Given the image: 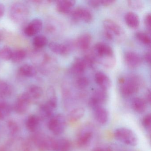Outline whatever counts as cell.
Masks as SVG:
<instances>
[{"label":"cell","mask_w":151,"mask_h":151,"mask_svg":"<svg viewBox=\"0 0 151 151\" xmlns=\"http://www.w3.org/2000/svg\"><path fill=\"white\" fill-rule=\"evenodd\" d=\"M19 73L21 76L24 77H33L37 74V70L32 65L24 64L22 65L19 69Z\"/></svg>","instance_id":"24"},{"label":"cell","mask_w":151,"mask_h":151,"mask_svg":"<svg viewBox=\"0 0 151 151\" xmlns=\"http://www.w3.org/2000/svg\"><path fill=\"white\" fill-rule=\"evenodd\" d=\"M124 21L127 25L132 29L138 28L140 23L139 17L133 12H129L125 14Z\"/></svg>","instance_id":"19"},{"label":"cell","mask_w":151,"mask_h":151,"mask_svg":"<svg viewBox=\"0 0 151 151\" xmlns=\"http://www.w3.org/2000/svg\"><path fill=\"white\" fill-rule=\"evenodd\" d=\"M84 62L86 67L90 68H93L95 66L96 62L93 55L91 54L86 55L82 58Z\"/></svg>","instance_id":"37"},{"label":"cell","mask_w":151,"mask_h":151,"mask_svg":"<svg viewBox=\"0 0 151 151\" xmlns=\"http://www.w3.org/2000/svg\"><path fill=\"white\" fill-rule=\"evenodd\" d=\"M85 110L83 107H78L70 111L68 115V118L70 122H75L83 117Z\"/></svg>","instance_id":"25"},{"label":"cell","mask_w":151,"mask_h":151,"mask_svg":"<svg viewBox=\"0 0 151 151\" xmlns=\"http://www.w3.org/2000/svg\"><path fill=\"white\" fill-rule=\"evenodd\" d=\"M8 127L12 134H15L18 132L19 127L17 124L13 121H10L8 123Z\"/></svg>","instance_id":"39"},{"label":"cell","mask_w":151,"mask_h":151,"mask_svg":"<svg viewBox=\"0 0 151 151\" xmlns=\"http://www.w3.org/2000/svg\"><path fill=\"white\" fill-rule=\"evenodd\" d=\"M47 97L48 100L47 102L55 109L58 105V99L55 91L53 87H49L47 90Z\"/></svg>","instance_id":"31"},{"label":"cell","mask_w":151,"mask_h":151,"mask_svg":"<svg viewBox=\"0 0 151 151\" xmlns=\"http://www.w3.org/2000/svg\"><path fill=\"white\" fill-rule=\"evenodd\" d=\"M26 92L32 100L40 99L43 93V90L41 87L35 85H32L29 86Z\"/></svg>","instance_id":"27"},{"label":"cell","mask_w":151,"mask_h":151,"mask_svg":"<svg viewBox=\"0 0 151 151\" xmlns=\"http://www.w3.org/2000/svg\"><path fill=\"white\" fill-rule=\"evenodd\" d=\"M136 38L140 42L146 45L150 46L151 45V38L148 33L142 31L137 32L135 33Z\"/></svg>","instance_id":"33"},{"label":"cell","mask_w":151,"mask_h":151,"mask_svg":"<svg viewBox=\"0 0 151 151\" xmlns=\"http://www.w3.org/2000/svg\"><path fill=\"white\" fill-rule=\"evenodd\" d=\"M86 67L82 58H77L74 60L70 67L71 72L76 75H81L84 72Z\"/></svg>","instance_id":"21"},{"label":"cell","mask_w":151,"mask_h":151,"mask_svg":"<svg viewBox=\"0 0 151 151\" xmlns=\"http://www.w3.org/2000/svg\"><path fill=\"white\" fill-rule=\"evenodd\" d=\"M11 113V107L10 105L4 101L3 100L0 101V119H5Z\"/></svg>","instance_id":"30"},{"label":"cell","mask_w":151,"mask_h":151,"mask_svg":"<svg viewBox=\"0 0 151 151\" xmlns=\"http://www.w3.org/2000/svg\"><path fill=\"white\" fill-rule=\"evenodd\" d=\"M87 2L89 6L94 9L98 8L101 6L100 1L98 0H90L88 1Z\"/></svg>","instance_id":"41"},{"label":"cell","mask_w":151,"mask_h":151,"mask_svg":"<svg viewBox=\"0 0 151 151\" xmlns=\"http://www.w3.org/2000/svg\"><path fill=\"white\" fill-rule=\"evenodd\" d=\"M71 147V142L69 139L62 138L56 140L54 151H70Z\"/></svg>","instance_id":"26"},{"label":"cell","mask_w":151,"mask_h":151,"mask_svg":"<svg viewBox=\"0 0 151 151\" xmlns=\"http://www.w3.org/2000/svg\"><path fill=\"white\" fill-rule=\"evenodd\" d=\"M76 3V1L74 0H62L56 1V10L61 14H70Z\"/></svg>","instance_id":"16"},{"label":"cell","mask_w":151,"mask_h":151,"mask_svg":"<svg viewBox=\"0 0 151 151\" xmlns=\"http://www.w3.org/2000/svg\"><path fill=\"white\" fill-rule=\"evenodd\" d=\"M29 15V9L23 2H15L10 7V17L16 23L22 24L28 18Z\"/></svg>","instance_id":"5"},{"label":"cell","mask_w":151,"mask_h":151,"mask_svg":"<svg viewBox=\"0 0 151 151\" xmlns=\"http://www.w3.org/2000/svg\"><path fill=\"white\" fill-rule=\"evenodd\" d=\"M43 26V22L40 18H34L25 27L24 34L29 37L36 36L42 30Z\"/></svg>","instance_id":"12"},{"label":"cell","mask_w":151,"mask_h":151,"mask_svg":"<svg viewBox=\"0 0 151 151\" xmlns=\"http://www.w3.org/2000/svg\"><path fill=\"white\" fill-rule=\"evenodd\" d=\"M13 51L7 46L3 47L0 50V57L4 60L8 61L11 60Z\"/></svg>","instance_id":"34"},{"label":"cell","mask_w":151,"mask_h":151,"mask_svg":"<svg viewBox=\"0 0 151 151\" xmlns=\"http://www.w3.org/2000/svg\"><path fill=\"white\" fill-rule=\"evenodd\" d=\"M94 130L93 126L91 124H85L82 126L78 132L76 143L80 147L88 146L93 138Z\"/></svg>","instance_id":"6"},{"label":"cell","mask_w":151,"mask_h":151,"mask_svg":"<svg viewBox=\"0 0 151 151\" xmlns=\"http://www.w3.org/2000/svg\"><path fill=\"white\" fill-rule=\"evenodd\" d=\"M13 88L7 82L0 79V95L3 98L9 97L13 93Z\"/></svg>","instance_id":"28"},{"label":"cell","mask_w":151,"mask_h":151,"mask_svg":"<svg viewBox=\"0 0 151 151\" xmlns=\"http://www.w3.org/2000/svg\"><path fill=\"white\" fill-rule=\"evenodd\" d=\"M0 39H1V35H0Z\"/></svg>","instance_id":"47"},{"label":"cell","mask_w":151,"mask_h":151,"mask_svg":"<svg viewBox=\"0 0 151 151\" xmlns=\"http://www.w3.org/2000/svg\"><path fill=\"white\" fill-rule=\"evenodd\" d=\"M48 127L50 131L54 135L58 136L62 134L66 127L65 116L60 114L52 116L48 122Z\"/></svg>","instance_id":"7"},{"label":"cell","mask_w":151,"mask_h":151,"mask_svg":"<svg viewBox=\"0 0 151 151\" xmlns=\"http://www.w3.org/2000/svg\"><path fill=\"white\" fill-rule=\"evenodd\" d=\"M27 53L24 49H17L13 51L11 60L13 62L17 63L22 61L26 57Z\"/></svg>","instance_id":"32"},{"label":"cell","mask_w":151,"mask_h":151,"mask_svg":"<svg viewBox=\"0 0 151 151\" xmlns=\"http://www.w3.org/2000/svg\"><path fill=\"white\" fill-rule=\"evenodd\" d=\"M144 22L149 33L151 32V16L150 13H148L144 17Z\"/></svg>","instance_id":"40"},{"label":"cell","mask_w":151,"mask_h":151,"mask_svg":"<svg viewBox=\"0 0 151 151\" xmlns=\"http://www.w3.org/2000/svg\"><path fill=\"white\" fill-rule=\"evenodd\" d=\"M107 91L99 88L93 92L92 96L89 101V105L93 108L99 106H102L108 99Z\"/></svg>","instance_id":"11"},{"label":"cell","mask_w":151,"mask_h":151,"mask_svg":"<svg viewBox=\"0 0 151 151\" xmlns=\"http://www.w3.org/2000/svg\"><path fill=\"white\" fill-rule=\"evenodd\" d=\"M52 106L47 102L40 106L39 109V118L46 119L51 118L52 116L54 111L55 110Z\"/></svg>","instance_id":"22"},{"label":"cell","mask_w":151,"mask_h":151,"mask_svg":"<svg viewBox=\"0 0 151 151\" xmlns=\"http://www.w3.org/2000/svg\"><path fill=\"white\" fill-rule=\"evenodd\" d=\"M70 14L74 21H83L86 23H90L93 20V15L88 9L79 7L72 9Z\"/></svg>","instance_id":"9"},{"label":"cell","mask_w":151,"mask_h":151,"mask_svg":"<svg viewBox=\"0 0 151 151\" xmlns=\"http://www.w3.org/2000/svg\"><path fill=\"white\" fill-rule=\"evenodd\" d=\"M124 61L129 68H135L140 66L142 58L139 55L132 51H128L124 54Z\"/></svg>","instance_id":"13"},{"label":"cell","mask_w":151,"mask_h":151,"mask_svg":"<svg viewBox=\"0 0 151 151\" xmlns=\"http://www.w3.org/2000/svg\"><path fill=\"white\" fill-rule=\"evenodd\" d=\"M34 142L40 151H54L56 140L48 136L40 134L35 136Z\"/></svg>","instance_id":"8"},{"label":"cell","mask_w":151,"mask_h":151,"mask_svg":"<svg viewBox=\"0 0 151 151\" xmlns=\"http://www.w3.org/2000/svg\"><path fill=\"white\" fill-rule=\"evenodd\" d=\"M146 101L147 103L150 104L151 100V91L150 89H148L147 91L145 94Z\"/></svg>","instance_id":"45"},{"label":"cell","mask_w":151,"mask_h":151,"mask_svg":"<svg viewBox=\"0 0 151 151\" xmlns=\"http://www.w3.org/2000/svg\"><path fill=\"white\" fill-rule=\"evenodd\" d=\"M48 43L47 38L42 35L35 36L32 41L33 46L37 49H40L45 47L48 44Z\"/></svg>","instance_id":"29"},{"label":"cell","mask_w":151,"mask_h":151,"mask_svg":"<svg viewBox=\"0 0 151 151\" xmlns=\"http://www.w3.org/2000/svg\"><path fill=\"white\" fill-rule=\"evenodd\" d=\"M142 124L146 129L150 131L151 127V114H147L144 116L142 120Z\"/></svg>","instance_id":"38"},{"label":"cell","mask_w":151,"mask_h":151,"mask_svg":"<svg viewBox=\"0 0 151 151\" xmlns=\"http://www.w3.org/2000/svg\"><path fill=\"white\" fill-rule=\"evenodd\" d=\"M95 80L99 88L107 91L112 86V82L108 76L102 71H99L95 74Z\"/></svg>","instance_id":"15"},{"label":"cell","mask_w":151,"mask_h":151,"mask_svg":"<svg viewBox=\"0 0 151 151\" xmlns=\"http://www.w3.org/2000/svg\"><path fill=\"white\" fill-rule=\"evenodd\" d=\"M92 109L93 115L96 122L101 125L106 124L109 120L107 110L103 106H97Z\"/></svg>","instance_id":"14"},{"label":"cell","mask_w":151,"mask_h":151,"mask_svg":"<svg viewBox=\"0 0 151 151\" xmlns=\"http://www.w3.org/2000/svg\"><path fill=\"white\" fill-rule=\"evenodd\" d=\"M141 81L138 77L132 76L125 79L119 78L120 91L121 94L124 97H129L138 92L140 87Z\"/></svg>","instance_id":"3"},{"label":"cell","mask_w":151,"mask_h":151,"mask_svg":"<svg viewBox=\"0 0 151 151\" xmlns=\"http://www.w3.org/2000/svg\"><path fill=\"white\" fill-rule=\"evenodd\" d=\"M127 2L131 8L135 10H141L145 8V2L141 0H129Z\"/></svg>","instance_id":"35"},{"label":"cell","mask_w":151,"mask_h":151,"mask_svg":"<svg viewBox=\"0 0 151 151\" xmlns=\"http://www.w3.org/2000/svg\"><path fill=\"white\" fill-rule=\"evenodd\" d=\"M116 2L114 0H101L100 1L101 5L104 6H108L114 4Z\"/></svg>","instance_id":"42"},{"label":"cell","mask_w":151,"mask_h":151,"mask_svg":"<svg viewBox=\"0 0 151 151\" xmlns=\"http://www.w3.org/2000/svg\"><path fill=\"white\" fill-rule=\"evenodd\" d=\"M5 12V7L3 4H0V19H1Z\"/></svg>","instance_id":"46"},{"label":"cell","mask_w":151,"mask_h":151,"mask_svg":"<svg viewBox=\"0 0 151 151\" xmlns=\"http://www.w3.org/2000/svg\"><path fill=\"white\" fill-rule=\"evenodd\" d=\"M131 106L135 112L139 114H143L147 108V102L142 98L136 97L132 100Z\"/></svg>","instance_id":"18"},{"label":"cell","mask_w":151,"mask_h":151,"mask_svg":"<svg viewBox=\"0 0 151 151\" xmlns=\"http://www.w3.org/2000/svg\"><path fill=\"white\" fill-rule=\"evenodd\" d=\"M91 54L96 62L106 68H112L116 64L114 50L106 43L102 42L96 43L93 48Z\"/></svg>","instance_id":"1"},{"label":"cell","mask_w":151,"mask_h":151,"mask_svg":"<svg viewBox=\"0 0 151 151\" xmlns=\"http://www.w3.org/2000/svg\"><path fill=\"white\" fill-rule=\"evenodd\" d=\"M32 100L26 92L22 93L15 103L14 109L16 113L20 114L26 113L29 108Z\"/></svg>","instance_id":"10"},{"label":"cell","mask_w":151,"mask_h":151,"mask_svg":"<svg viewBox=\"0 0 151 151\" xmlns=\"http://www.w3.org/2000/svg\"><path fill=\"white\" fill-rule=\"evenodd\" d=\"M92 151H112V150L109 147H97Z\"/></svg>","instance_id":"43"},{"label":"cell","mask_w":151,"mask_h":151,"mask_svg":"<svg viewBox=\"0 0 151 151\" xmlns=\"http://www.w3.org/2000/svg\"><path fill=\"white\" fill-rule=\"evenodd\" d=\"M103 25L105 29V35L108 39L116 42H120L124 39L125 32L115 21L106 19L103 22Z\"/></svg>","instance_id":"2"},{"label":"cell","mask_w":151,"mask_h":151,"mask_svg":"<svg viewBox=\"0 0 151 151\" xmlns=\"http://www.w3.org/2000/svg\"><path fill=\"white\" fill-rule=\"evenodd\" d=\"M90 81L87 78L80 76L76 80V85L80 89H84L88 86Z\"/></svg>","instance_id":"36"},{"label":"cell","mask_w":151,"mask_h":151,"mask_svg":"<svg viewBox=\"0 0 151 151\" xmlns=\"http://www.w3.org/2000/svg\"><path fill=\"white\" fill-rule=\"evenodd\" d=\"M151 52H147L144 55V59L147 63L150 64L151 63Z\"/></svg>","instance_id":"44"},{"label":"cell","mask_w":151,"mask_h":151,"mask_svg":"<svg viewBox=\"0 0 151 151\" xmlns=\"http://www.w3.org/2000/svg\"><path fill=\"white\" fill-rule=\"evenodd\" d=\"M92 42V37L88 33H84L79 36L77 41V45L82 50H88Z\"/></svg>","instance_id":"20"},{"label":"cell","mask_w":151,"mask_h":151,"mask_svg":"<svg viewBox=\"0 0 151 151\" xmlns=\"http://www.w3.org/2000/svg\"><path fill=\"white\" fill-rule=\"evenodd\" d=\"M40 118L36 115H31L28 117L26 122V126L28 130L35 132L38 129Z\"/></svg>","instance_id":"23"},{"label":"cell","mask_w":151,"mask_h":151,"mask_svg":"<svg viewBox=\"0 0 151 151\" xmlns=\"http://www.w3.org/2000/svg\"><path fill=\"white\" fill-rule=\"evenodd\" d=\"M114 137L122 143L130 146H135L138 142L137 137L134 132L129 128L120 127L115 130Z\"/></svg>","instance_id":"4"},{"label":"cell","mask_w":151,"mask_h":151,"mask_svg":"<svg viewBox=\"0 0 151 151\" xmlns=\"http://www.w3.org/2000/svg\"><path fill=\"white\" fill-rule=\"evenodd\" d=\"M48 47L52 52L59 55H66L69 52V47L65 44L52 42L48 44Z\"/></svg>","instance_id":"17"}]
</instances>
